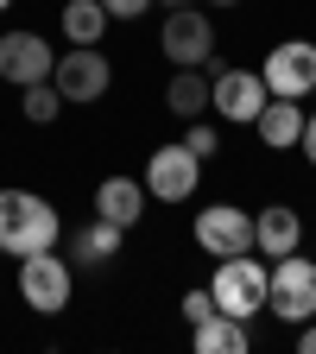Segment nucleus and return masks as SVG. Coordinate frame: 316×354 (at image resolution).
<instances>
[{"mask_svg": "<svg viewBox=\"0 0 316 354\" xmlns=\"http://www.w3.org/2000/svg\"><path fill=\"white\" fill-rule=\"evenodd\" d=\"M297 146H304V158L316 165V114H304V133H297Z\"/></svg>", "mask_w": 316, "mask_h": 354, "instance_id": "5701e85b", "label": "nucleus"}, {"mask_svg": "<svg viewBox=\"0 0 316 354\" xmlns=\"http://www.w3.org/2000/svg\"><path fill=\"white\" fill-rule=\"evenodd\" d=\"M297 354H316V317H310V323H297Z\"/></svg>", "mask_w": 316, "mask_h": 354, "instance_id": "b1692460", "label": "nucleus"}, {"mask_svg": "<svg viewBox=\"0 0 316 354\" xmlns=\"http://www.w3.org/2000/svg\"><path fill=\"white\" fill-rule=\"evenodd\" d=\"M70 291H76V272H70V259H57V247L19 259V297H26V310L57 317V310H70Z\"/></svg>", "mask_w": 316, "mask_h": 354, "instance_id": "7ed1b4c3", "label": "nucleus"}, {"mask_svg": "<svg viewBox=\"0 0 316 354\" xmlns=\"http://www.w3.org/2000/svg\"><path fill=\"white\" fill-rule=\"evenodd\" d=\"M266 310L285 317L291 329L310 323L316 317V259H297V253L272 259V272H266Z\"/></svg>", "mask_w": 316, "mask_h": 354, "instance_id": "f03ea898", "label": "nucleus"}, {"mask_svg": "<svg viewBox=\"0 0 316 354\" xmlns=\"http://www.w3.org/2000/svg\"><path fill=\"white\" fill-rule=\"evenodd\" d=\"M51 44H44L38 32H0V82H44L51 76Z\"/></svg>", "mask_w": 316, "mask_h": 354, "instance_id": "9b49d317", "label": "nucleus"}, {"mask_svg": "<svg viewBox=\"0 0 316 354\" xmlns=\"http://www.w3.org/2000/svg\"><path fill=\"white\" fill-rule=\"evenodd\" d=\"M184 146H190L196 158H215V152H221V133H215L209 120H190V127H184Z\"/></svg>", "mask_w": 316, "mask_h": 354, "instance_id": "aec40b11", "label": "nucleus"}, {"mask_svg": "<svg viewBox=\"0 0 316 354\" xmlns=\"http://www.w3.org/2000/svg\"><path fill=\"white\" fill-rule=\"evenodd\" d=\"M108 7V19H140L146 7H158V0H102Z\"/></svg>", "mask_w": 316, "mask_h": 354, "instance_id": "4be33fe9", "label": "nucleus"}, {"mask_svg": "<svg viewBox=\"0 0 316 354\" xmlns=\"http://www.w3.org/2000/svg\"><path fill=\"white\" fill-rule=\"evenodd\" d=\"M215 310H228V317L253 323V310H266V266L247 259V253H228V259H215Z\"/></svg>", "mask_w": 316, "mask_h": 354, "instance_id": "39448f33", "label": "nucleus"}, {"mask_svg": "<svg viewBox=\"0 0 316 354\" xmlns=\"http://www.w3.org/2000/svg\"><path fill=\"white\" fill-rule=\"evenodd\" d=\"M51 82L64 102H102L108 82H114V64L102 57V44H70V51L51 64Z\"/></svg>", "mask_w": 316, "mask_h": 354, "instance_id": "0eeeda50", "label": "nucleus"}, {"mask_svg": "<svg viewBox=\"0 0 316 354\" xmlns=\"http://www.w3.org/2000/svg\"><path fill=\"white\" fill-rule=\"evenodd\" d=\"M272 102V88H266L259 70H209V108L234 127H253L259 108Z\"/></svg>", "mask_w": 316, "mask_h": 354, "instance_id": "6e6552de", "label": "nucleus"}, {"mask_svg": "<svg viewBox=\"0 0 316 354\" xmlns=\"http://www.w3.org/2000/svg\"><path fill=\"white\" fill-rule=\"evenodd\" d=\"M7 7H13V0H0V13H7Z\"/></svg>", "mask_w": 316, "mask_h": 354, "instance_id": "bb28decb", "label": "nucleus"}, {"mask_svg": "<svg viewBox=\"0 0 316 354\" xmlns=\"http://www.w3.org/2000/svg\"><path fill=\"white\" fill-rule=\"evenodd\" d=\"M215 310V291H184V323H203Z\"/></svg>", "mask_w": 316, "mask_h": 354, "instance_id": "412c9836", "label": "nucleus"}, {"mask_svg": "<svg viewBox=\"0 0 316 354\" xmlns=\"http://www.w3.org/2000/svg\"><path fill=\"white\" fill-rule=\"evenodd\" d=\"M196 247L209 259H228V253H253V215L234 203H209L196 215Z\"/></svg>", "mask_w": 316, "mask_h": 354, "instance_id": "9d476101", "label": "nucleus"}, {"mask_svg": "<svg viewBox=\"0 0 316 354\" xmlns=\"http://www.w3.org/2000/svg\"><path fill=\"white\" fill-rule=\"evenodd\" d=\"M120 241H127V228H120V221L95 215L89 228H76V234H70V266H89V272H102V266L120 253Z\"/></svg>", "mask_w": 316, "mask_h": 354, "instance_id": "4468645a", "label": "nucleus"}, {"mask_svg": "<svg viewBox=\"0 0 316 354\" xmlns=\"http://www.w3.org/2000/svg\"><path fill=\"white\" fill-rule=\"evenodd\" d=\"M190 348L196 354H247L253 348V329L241 317H228V310H209L203 323H190Z\"/></svg>", "mask_w": 316, "mask_h": 354, "instance_id": "ddd939ff", "label": "nucleus"}, {"mask_svg": "<svg viewBox=\"0 0 316 354\" xmlns=\"http://www.w3.org/2000/svg\"><path fill=\"white\" fill-rule=\"evenodd\" d=\"M19 114L32 120V127H51L57 114H64V95H57V82L44 76V82H26L19 88Z\"/></svg>", "mask_w": 316, "mask_h": 354, "instance_id": "6ab92c4d", "label": "nucleus"}, {"mask_svg": "<svg viewBox=\"0 0 316 354\" xmlns=\"http://www.w3.org/2000/svg\"><path fill=\"white\" fill-rule=\"evenodd\" d=\"M165 108L177 120H203V108H209V70H177L171 88H165Z\"/></svg>", "mask_w": 316, "mask_h": 354, "instance_id": "a211bd4d", "label": "nucleus"}, {"mask_svg": "<svg viewBox=\"0 0 316 354\" xmlns=\"http://www.w3.org/2000/svg\"><path fill=\"white\" fill-rule=\"evenodd\" d=\"M203 7H241V0H203Z\"/></svg>", "mask_w": 316, "mask_h": 354, "instance_id": "393cba45", "label": "nucleus"}, {"mask_svg": "<svg viewBox=\"0 0 316 354\" xmlns=\"http://www.w3.org/2000/svg\"><path fill=\"white\" fill-rule=\"evenodd\" d=\"M253 253L259 259H285V253H304V215L272 203V209H259L253 215Z\"/></svg>", "mask_w": 316, "mask_h": 354, "instance_id": "f8f14e48", "label": "nucleus"}, {"mask_svg": "<svg viewBox=\"0 0 316 354\" xmlns=\"http://www.w3.org/2000/svg\"><path fill=\"white\" fill-rule=\"evenodd\" d=\"M253 133H259V140L272 146V152H285V146H297V133H304V108H297L291 95H272V102L259 108Z\"/></svg>", "mask_w": 316, "mask_h": 354, "instance_id": "dca6fc26", "label": "nucleus"}, {"mask_svg": "<svg viewBox=\"0 0 316 354\" xmlns=\"http://www.w3.org/2000/svg\"><path fill=\"white\" fill-rule=\"evenodd\" d=\"M158 7H190V0H158Z\"/></svg>", "mask_w": 316, "mask_h": 354, "instance_id": "a878e982", "label": "nucleus"}, {"mask_svg": "<svg viewBox=\"0 0 316 354\" xmlns=\"http://www.w3.org/2000/svg\"><path fill=\"white\" fill-rule=\"evenodd\" d=\"M57 26H64V38H70V44H102V32H108L114 19H108L102 0H64Z\"/></svg>", "mask_w": 316, "mask_h": 354, "instance_id": "f3484780", "label": "nucleus"}, {"mask_svg": "<svg viewBox=\"0 0 316 354\" xmlns=\"http://www.w3.org/2000/svg\"><path fill=\"white\" fill-rule=\"evenodd\" d=\"M158 51L177 70H215V26H209V13L203 7H171L165 32H158Z\"/></svg>", "mask_w": 316, "mask_h": 354, "instance_id": "20e7f679", "label": "nucleus"}, {"mask_svg": "<svg viewBox=\"0 0 316 354\" xmlns=\"http://www.w3.org/2000/svg\"><path fill=\"white\" fill-rule=\"evenodd\" d=\"M57 234H64V221L38 190H0V253L26 259V253L57 247Z\"/></svg>", "mask_w": 316, "mask_h": 354, "instance_id": "f257e3e1", "label": "nucleus"}, {"mask_svg": "<svg viewBox=\"0 0 316 354\" xmlns=\"http://www.w3.org/2000/svg\"><path fill=\"white\" fill-rule=\"evenodd\" d=\"M259 76H266V88H272V95L304 102L310 88H316V44H310V38L272 44V51H266V64H259Z\"/></svg>", "mask_w": 316, "mask_h": 354, "instance_id": "1a4fd4ad", "label": "nucleus"}, {"mask_svg": "<svg viewBox=\"0 0 316 354\" xmlns=\"http://www.w3.org/2000/svg\"><path fill=\"white\" fill-rule=\"evenodd\" d=\"M146 196H158V203H190L196 196V184H203V158L177 140V146H152V158H146Z\"/></svg>", "mask_w": 316, "mask_h": 354, "instance_id": "423d86ee", "label": "nucleus"}, {"mask_svg": "<svg viewBox=\"0 0 316 354\" xmlns=\"http://www.w3.org/2000/svg\"><path fill=\"white\" fill-rule=\"evenodd\" d=\"M95 215L133 228V221L146 215V184H140V177H102V184H95Z\"/></svg>", "mask_w": 316, "mask_h": 354, "instance_id": "2eb2a0df", "label": "nucleus"}]
</instances>
